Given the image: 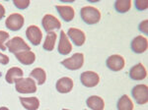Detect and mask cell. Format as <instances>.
<instances>
[{
  "label": "cell",
  "mask_w": 148,
  "mask_h": 110,
  "mask_svg": "<svg viewBox=\"0 0 148 110\" xmlns=\"http://www.w3.org/2000/svg\"><path fill=\"white\" fill-rule=\"evenodd\" d=\"M80 17L87 25H96L101 20V12L93 6H84L80 10Z\"/></svg>",
  "instance_id": "cell-1"
},
{
  "label": "cell",
  "mask_w": 148,
  "mask_h": 110,
  "mask_svg": "<svg viewBox=\"0 0 148 110\" xmlns=\"http://www.w3.org/2000/svg\"><path fill=\"white\" fill-rule=\"evenodd\" d=\"M15 90L19 94H28L37 92V84L32 78H20L15 82Z\"/></svg>",
  "instance_id": "cell-2"
},
{
  "label": "cell",
  "mask_w": 148,
  "mask_h": 110,
  "mask_svg": "<svg viewBox=\"0 0 148 110\" xmlns=\"http://www.w3.org/2000/svg\"><path fill=\"white\" fill-rule=\"evenodd\" d=\"M6 48L12 54H17L22 51L31 50V47L21 37H14L6 42Z\"/></svg>",
  "instance_id": "cell-3"
},
{
  "label": "cell",
  "mask_w": 148,
  "mask_h": 110,
  "mask_svg": "<svg viewBox=\"0 0 148 110\" xmlns=\"http://www.w3.org/2000/svg\"><path fill=\"white\" fill-rule=\"evenodd\" d=\"M83 64H84V54L79 52L74 53L71 57H68L61 61V65L70 71L79 70L82 68Z\"/></svg>",
  "instance_id": "cell-4"
},
{
  "label": "cell",
  "mask_w": 148,
  "mask_h": 110,
  "mask_svg": "<svg viewBox=\"0 0 148 110\" xmlns=\"http://www.w3.org/2000/svg\"><path fill=\"white\" fill-rule=\"evenodd\" d=\"M25 24V19L23 15L19 13H12L5 20V27L12 32H18L23 28Z\"/></svg>",
  "instance_id": "cell-5"
},
{
  "label": "cell",
  "mask_w": 148,
  "mask_h": 110,
  "mask_svg": "<svg viewBox=\"0 0 148 110\" xmlns=\"http://www.w3.org/2000/svg\"><path fill=\"white\" fill-rule=\"evenodd\" d=\"M131 95H132L134 101L137 104L143 105L146 104L148 101V88L146 85H136L131 90Z\"/></svg>",
  "instance_id": "cell-6"
},
{
  "label": "cell",
  "mask_w": 148,
  "mask_h": 110,
  "mask_svg": "<svg viewBox=\"0 0 148 110\" xmlns=\"http://www.w3.org/2000/svg\"><path fill=\"white\" fill-rule=\"evenodd\" d=\"M26 37L33 45L38 46L42 40V33L38 26L31 25L26 30Z\"/></svg>",
  "instance_id": "cell-7"
},
{
  "label": "cell",
  "mask_w": 148,
  "mask_h": 110,
  "mask_svg": "<svg viewBox=\"0 0 148 110\" xmlns=\"http://www.w3.org/2000/svg\"><path fill=\"white\" fill-rule=\"evenodd\" d=\"M107 67L113 72L121 71L125 66V61L121 55L120 54H113L109 56L106 60Z\"/></svg>",
  "instance_id": "cell-8"
},
{
  "label": "cell",
  "mask_w": 148,
  "mask_h": 110,
  "mask_svg": "<svg viewBox=\"0 0 148 110\" xmlns=\"http://www.w3.org/2000/svg\"><path fill=\"white\" fill-rule=\"evenodd\" d=\"M42 26L47 33L54 32L56 30H59L61 28V23L57 18L51 14H47L42 17Z\"/></svg>",
  "instance_id": "cell-9"
},
{
  "label": "cell",
  "mask_w": 148,
  "mask_h": 110,
  "mask_svg": "<svg viewBox=\"0 0 148 110\" xmlns=\"http://www.w3.org/2000/svg\"><path fill=\"white\" fill-rule=\"evenodd\" d=\"M80 82L86 88H94L100 83V77L96 72L86 71L80 75Z\"/></svg>",
  "instance_id": "cell-10"
},
{
  "label": "cell",
  "mask_w": 148,
  "mask_h": 110,
  "mask_svg": "<svg viewBox=\"0 0 148 110\" xmlns=\"http://www.w3.org/2000/svg\"><path fill=\"white\" fill-rule=\"evenodd\" d=\"M72 44L69 40L67 35L65 32L60 31L59 33V39H58V45H57V51L59 54L66 56L72 51Z\"/></svg>",
  "instance_id": "cell-11"
},
{
  "label": "cell",
  "mask_w": 148,
  "mask_h": 110,
  "mask_svg": "<svg viewBox=\"0 0 148 110\" xmlns=\"http://www.w3.org/2000/svg\"><path fill=\"white\" fill-rule=\"evenodd\" d=\"M66 35H67L69 40H71L76 46H82L86 41L85 33L80 29L69 28Z\"/></svg>",
  "instance_id": "cell-12"
},
{
  "label": "cell",
  "mask_w": 148,
  "mask_h": 110,
  "mask_svg": "<svg viewBox=\"0 0 148 110\" xmlns=\"http://www.w3.org/2000/svg\"><path fill=\"white\" fill-rule=\"evenodd\" d=\"M148 41L147 39L142 35H137L131 40L130 48L135 54H142L147 50Z\"/></svg>",
  "instance_id": "cell-13"
},
{
  "label": "cell",
  "mask_w": 148,
  "mask_h": 110,
  "mask_svg": "<svg viewBox=\"0 0 148 110\" xmlns=\"http://www.w3.org/2000/svg\"><path fill=\"white\" fill-rule=\"evenodd\" d=\"M128 76L133 81H141L147 77V70L142 63H137L132 66L128 72Z\"/></svg>",
  "instance_id": "cell-14"
},
{
  "label": "cell",
  "mask_w": 148,
  "mask_h": 110,
  "mask_svg": "<svg viewBox=\"0 0 148 110\" xmlns=\"http://www.w3.org/2000/svg\"><path fill=\"white\" fill-rule=\"evenodd\" d=\"M56 9L64 22H71L75 17L74 8L68 5H56Z\"/></svg>",
  "instance_id": "cell-15"
},
{
  "label": "cell",
  "mask_w": 148,
  "mask_h": 110,
  "mask_svg": "<svg viewBox=\"0 0 148 110\" xmlns=\"http://www.w3.org/2000/svg\"><path fill=\"white\" fill-rule=\"evenodd\" d=\"M74 86L73 80L69 77H63L57 80L56 84V88L60 94H68L72 90Z\"/></svg>",
  "instance_id": "cell-16"
},
{
  "label": "cell",
  "mask_w": 148,
  "mask_h": 110,
  "mask_svg": "<svg viewBox=\"0 0 148 110\" xmlns=\"http://www.w3.org/2000/svg\"><path fill=\"white\" fill-rule=\"evenodd\" d=\"M15 57L23 65H32L36 60V54L32 50L19 52V53L15 54Z\"/></svg>",
  "instance_id": "cell-17"
},
{
  "label": "cell",
  "mask_w": 148,
  "mask_h": 110,
  "mask_svg": "<svg viewBox=\"0 0 148 110\" xmlns=\"http://www.w3.org/2000/svg\"><path fill=\"white\" fill-rule=\"evenodd\" d=\"M86 104L91 110H104L105 101L101 96L91 95L86 99Z\"/></svg>",
  "instance_id": "cell-18"
},
{
  "label": "cell",
  "mask_w": 148,
  "mask_h": 110,
  "mask_svg": "<svg viewBox=\"0 0 148 110\" xmlns=\"http://www.w3.org/2000/svg\"><path fill=\"white\" fill-rule=\"evenodd\" d=\"M23 75L24 72L21 68H19V67H12V68H10L6 72L5 81L8 84L12 85V84H15V82L18 79L23 78Z\"/></svg>",
  "instance_id": "cell-19"
},
{
  "label": "cell",
  "mask_w": 148,
  "mask_h": 110,
  "mask_svg": "<svg viewBox=\"0 0 148 110\" xmlns=\"http://www.w3.org/2000/svg\"><path fill=\"white\" fill-rule=\"evenodd\" d=\"M20 102L22 106L27 110H38L40 108V100L38 97L32 96V97H23L21 96Z\"/></svg>",
  "instance_id": "cell-20"
},
{
  "label": "cell",
  "mask_w": 148,
  "mask_h": 110,
  "mask_svg": "<svg viewBox=\"0 0 148 110\" xmlns=\"http://www.w3.org/2000/svg\"><path fill=\"white\" fill-rule=\"evenodd\" d=\"M30 78L35 80V82H37L38 85L42 86V85H44L47 81V73L42 68L37 67V68L32 70V72L30 73Z\"/></svg>",
  "instance_id": "cell-21"
},
{
  "label": "cell",
  "mask_w": 148,
  "mask_h": 110,
  "mask_svg": "<svg viewBox=\"0 0 148 110\" xmlns=\"http://www.w3.org/2000/svg\"><path fill=\"white\" fill-rule=\"evenodd\" d=\"M116 108L118 110H133L134 104L128 95L123 94L119 98L118 102H116Z\"/></svg>",
  "instance_id": "cell-22"
},
{
  "label": "cell",
  "mask_w": 148,
  "mask_h": 110,
  "mask_svg": "<svg viewBox=\"0 0 148 110\" xmlns=\"http://www.w3.org/2000/svg\"><path fill=\"white\" fill-rule=\"evenodd\" d=\"M57 39V35L56 32L47 33L46 39L42 43V48L46 51H52L56 47V42Z\"/></svg>",
  "instance_id": "cell-23"
},
{
  "label": "cell",
  "mask_w": 148,
  "mask_h": 110,
  "mask_svg": "<svg viewBox=\"0 0 148 110\" xmlns=\"http://www.w3.org/2000/svg\"><path fill=\"white\" fill-rule=\"evenodd\" d=\"M131 1L130 0H116L114 2V9L118 13L125 14L127 13L131 8Z\"/></svg>",
  "instance_id": "cell-24"
},
{
  "label": "cell",
  "mask_w": 148,
  "mask_h": 110,
  "mask_svg": "<svg viewBox=\"0 0 148 110\" xmlns=\"http://www.w3.org/2000/svg\"><path fill=\"white\" fill-rule=\"evenodd\" d=\"M9 37H10L9 33L5 32V31H0V50H2V51L7 50L6 45L4 43H5V41H8Z\"/></svg>",
  "instance_id": "cell-25"
},
{
  "label": "cell",
  "mask_w": 148,
  "mask_h": 110,
  "mask_svg": "<svg viewBox=\"0 0 148 110\" xmlns=\"http://www.w3.org/2000/svg\"><path fill=\"white\" fill-rule=\"evenodd\" d=\"M13 4L16 8L20 10H25L30 6V0H14Z\"/></svg>",
  "instance_id": "cell-26"
},
{
  "label": "cell",
  "mask_w": 148,
  "mask_h": 110,
  "mask_svg": "<svg viewBox=\"0 0 148 110\" xmlns=\"http://www.w3.org/2000/svg\"><path fill=\"white\" fill-rule=\"evenodd\" d=\"M134 7L138 11H145L148 7L147 0H136L134 1Z\"/></svg>",
  "instance_id": "cell-27"
},
{
  "label": "cell",
  "mask_w": 148,
  "mask_h": 110,
  "mask_svg": "<svg viewBox=\"0 0 148 110\" xmlns=\"http://www.w3.org/2000/svg\"><path fill=\"white\" fill-rule=\"evenodd\" d=\"M138 30L140 31V33L146 35L148 33V21L143 20L142 22H140V24L138 25Z\"/></svg>",
  "instance_id": "cell-28"
},
{
  "label": "cell",
  "mask_w": 148,
  "mask_h": 110,
  "mask_svg": "<svg viewBox=\"0 0 148 110\" xmlns=\"http://www.w3.org/2000/svg\"><path fill=\"white\" fill-rule=\"evenodd\" d=\"M9 61H10L9 57L4 53L0 52V64H1V65H7V64L9 63Z\"/></svg>",
  "instance_id": "cell-29"
},
{
  "label": "cell",
  "mask_w": 148,
  "mask_h": 110,
  "mask_svg": "<svg viewBox=\"0 0 148 110\" xmlns=\"http://www.w3.org/2000/svg\"><path fill=\"white\" fill-rule=\"evenodd\" d=\"M5 13H6L5 8H4V6L0 3V20H2V19L5 17Z\"/></svg>",
  "instance_id": "cell-30"
},
{
  "label": "cell",
  "mask_w": 148,
  "mask_h": 110,
  "mask_svg": "<svg viewBox=\"0 0 148 110\" xmlns=\"http://www.w3.org/2000/svg\"><path fill=\"white\" fill-rule=\"evenodd\" d=\"M0 110H9L8 107H5V106H1L0 107Z\"/></svg>",
  "instance_id": "cell-31"
},
{
  "label": "cell",
  "mask_w": 148,
  "mask_h": 110,
  "mask_svg": "<svg viewBox=\"0 0 148 110\" xmlns=\"http://www.w3.org/2000/svg\"><path fill=\"white\" fill-rule=\"evenodd\" d=\"M62 110H70V109H66V108H63Z\"/></svg>",
  "instance_id": "cell-32"
},
{
  "label": "cell",
  "mask_w": 148,
  "mask_h": 110,
  "mask_svg": "<svg viewBox=\"0 0 148 110\" xmlns=\"http://www.w3.org/2000/svg\"><path fill=\"white\" fill-rule=\"evenodd\" d=\"M0 76H1V73H0Z\"/></svg>",
  "instance_id": "cell-33"
},
{
  "label": "cell",
  "mask_w": 148,
  "mask_h": 110,
  "mask_svg": "<svg viewBox=\"0 0 148 110\" xmlns=\"http://www.w3.org/2000/svg\"><path fill=\"white\" fill-rule=\"evenodd\" d=\"M85 110H87V109H85Z\"/></svg>",
  "instance_id": "cell-34"
}]
</instances>
